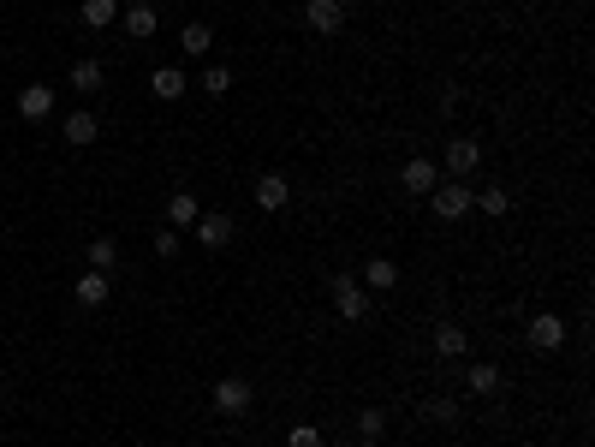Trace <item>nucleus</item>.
<instances>
[{
  "label": "nucleus",
  "mask_w": 595,
  "mask_h": 447,
  "mask_svg": "<svg viewBox=\"0 0 595 447\" xmlns=\"http://www.w3.org/2000/svg\"><path fill=\"white\" fill-rule=\"evenodd\" d=\"M78 18H84V30H108L119 18V0H84V13H78Z\"/></svg>",
  "instance_id": "nucleus-21"
},
{
  "label": "nucleus",
  "mask_w": 595,
  "mask_h": 447,
  "mask_svg": "<svg viewBox=\"0 0 595 447\" xmlns=\"http://www.w3.org/2000/svg\"><path fill=\"white\" fill-rule=\"evenodd\" d=\"M399 185H405V197H429V191L440 185V167L423 161V156H411V161H405V174H399Z\"/></svg>",
  "instance_id": "nucleus-5"
},
{
  "label": "nucleus",
  "mask_w": 595,
  "mask_h": 447,
  "mask_svg": "<svg viewBox=\"0 0 595 447\" xmlns=\"http://www.w3.org/2000/svg\"><path fill=\"white\" fill-rule=\"evenodd\" d=\"M18 114H24L30 126H42V119L54 114V90H48V84H24V90H18Z\"/></svg>",
  "instance_id": "nucleus-9"
},
{
  "label": "nucleus",
  "mask_w": 595,
  "mask_h": 447,
  "mask_svg": "<svg viewBox=\"0 0 595 447\" xmlns=\"http://www.w3.org/2000/svg\"><path fill=\"white\" fill-rule=\"evenodd\" d=\"M184 90H191V78H184L179 66H156V72H149V96L156 101H179Z\"/></svg>",
  "instance_id": "nucleus-10"
},
{
  "label": "nucleus",
  "mask_w": 595,
  "mask_h": 447,
  "mask_svg": "<svg viewBox=\"0 0 595 447\" xmlns=\"http://www.w3.org/2000/svg\"><path fill=\"white\" fill-rule=\"evenodd\" d=\"M179 48H184V54H209V48H214V30H209V24H197V18H191V24L179 30Z\"/></svg>",
  "instance_id": "nucleus-22"
},
{
  "label": "nucleus",
  "mask_w": 595,
  "mask_h": 447,
  "mask_svg": "<svg viewBox=\"0 0 595 447\" xmlns=\"http://www.w3.org/2000/svg\"><path fill=\"white\" fill-rule=\"evenodd\" d=\"M304 18H310V30H322V36H340L345 30V6H334V0H310Z\"/></svg>",
  "instance_id": "nucleus-11"
},
{
  "label": "nucleus",
  "mask_w": 595,
  "mask_h": 447,
  "mask_svg": "<svg viewBox=\"0 0 595 447\" xmlns=\"http://www.w3.org/2000/svg\"><path fill=\"white\" fill-rule=\"evenodd\" d=\"M84 262H90V269H96V274H114V262H119V245H114V239H108V233H101V239H90Z\"/></svg>",
  "instance_id": "nucleus-19"
},
{
  "label": "nucleus",
  "mask_w": 595,
  "mask_h": 447,
  "mask_svg": "<svg viewBox=\"0 0 595 447\" xmlns=\"http://www.w3.org/2000/svg\"><path fill=\"white\" fill-rule=\"evenodd\" d=\"M423 418H429V423H453V418H458V400L435 394V400H423Z\"/></svg>",
  "instance_id": "nucleus-25"
},
{
  "label": "nucleus",
  "mask_w": 595,
  "mask_h": 447,
  "mask_svg": "<svg viewBox=\"0 0 595 447\" xmlns=\"http://www.w3.org/2000/svg\"><path fill=\"white\" fill-rule=\"evenodd\" d=\"M71 299L84 304V310H101V304L114 299V281H108V274H96V269H84V274H78V287H71Z\"/></svg>",
  "instance_id": "nucleus-6"
},
{
  "label": "nucleus",
  "mask_w": 595,
  "mask_h": 447,
  "mask_svg": "<svg viewBox=\"0 0 595 447\" xmlns=\"http://www.w3.org/2000/svg\"><path fill=\"white\" fill-rule=\"evenodd\" d=\"M191 227H197V239L209 251H221V245H232V215H197L191 221Z\"/></svg>",
  "instance_id": "nucleus-12"
},
{
  "label": "nucleus",
  "mask_w": 595,
  "mask_h": 447,
  "mask_svg": "<svg viewBox=\"0 0 595 447\" xmlns=\"http://www.w3.org/2000/svg\"><path fill=\"white\" fill-rule=\"evenodd\" d=\"M382 430H387V412H357V442H382Z\"/></svg>",
  "instance_id": "nucleus-24"
},
{
  "label": "nucleus",
  "mask_w": 595,
  "mask_h": 447,
  "mask_svg": "<svg viewBox=\"0 0 595 447\" xmlns=\"http://www.w3.org/2000/svg\"><path fill=\"white\" fill-rule=\"evenodd\" d=\"M286 203H292V179H286V174H262V179H256V209L280 215Z\"/></svg>",
  "instance_id": "nucleus-8"
},
{
  "label": "nucleus",
  "mask_w": 595,
  "mask_h": 447,
  "mask_svg": "<svg viewBox=\"0 0 595 447\" xmlns=\"http://www.w3.org/2000/svg\"><path fill=\"white\" fill-rule=\"evenodd\" d=\"M334 6H357V0H334Z\"/></svg>",
  "instance_id": "nucleus-29"
},
{
  "label": "nucleus",
  "mask_w": 595,
  "mask_h": 447,
  "mask_svg": "<svg viewBox=\"0 0 595 447\" xmlns=\"http://www.w3.org/2000/svg\"><path fill=\"white\" fill-rule=\"evenodd\" d=\"M156 30H161L156 6H126V36H131V43H149Z\"/></svg>",
  "instance_id": "nucleus-15"
},
{
  "label": "nucleus",
  "mask_w": 595,
  "mask_h": 447,
  "mask_svg": "<svg viewBox=\"0 0 595 447\" xmlns=\"http://www.w3.org/2000/svg\"><path fill=\"white\" fill-rule=\"evenodd\" d=\"M530 347H536V352H560V347H566V322L553 317V310L530 317Z\"/></svg>",
  "instance_id": "nucleus-7"
},
{
  "label": "nucleus",
  "mask_w": 595,
  "mask_h": 447,
  "mask_svg": "<svg viewBox=\"0 0 595 447\" xmlns=\"http://www.w3.org/2000/svg\"><path fill=\"white\" fill-rule=\"evenodd\" d=\"M364 287H369V292H393V287H399V262H393V257H369Z\"/></svg>",
  "instance_id": "nucleus-14"
},
{
  "label": "nucleus",
  "mask_w": 595,
  "mask_h": 447,
  "mask_svg": "<svg viewBox=\"0 0 595 447\" xmlns=\"http://www.w3.org/2000/svg\"><path fill=\"white\" fill-rule=\"evenodd\" d=\"M465 388L477 394V400H488V394H500V364H470Z\"/></svg>",
  "instance_id": "nucleus-18"
},
{
  "label": "nucleus",
  "mask_w": 595,
  "mask_h": 447,
  "mask_svg": "<svg viewBox=\"0 0 595 447\" xmlns=\"http://www.w3.org/2000/svg\"><path fill=\"white\" fill-rule=\"evenodd\" d=\"M250 400H256V388L244 376H221V382H214V412H221V418H244Z\"/></svg>",
  "instance_id": "nucleus-4"
},
{
  "label": "nucleus",
  "mask_w": 595,
  "mask_h": 447,
  "mask_svg": "<svg viewBox=\"0 0 595 447\" xmlns=\"http://www.w3.org/2000/svg\"><path fill=\"white\" fill-rule=\"evenodd\" d=\"M60 131H66V144H71V149H90V144L101 138V126H96V114H90V108H84V114H71Z\"/></svg>",
  "instance_id": "nucleus-13"
},
{
  "label": "nucleus",
  "mask_w": 595,
  "mask_h": 447,
  "mask_svg": "<svg viewBox=\"0 0 595 447\" xmlns=\"http://www.w3.org/2000/svg\"><path fill=\"white\" fill-rule=\"evenodd\" d=\"M131 6H149V0H131Z\"/></svg>",
  "instance_id": "nucleus-31"
},
{
  "label": "nucleus",
  "mask_w": 595,
  "mask_h": 447,
  "mask_svg": "<svg viewBox=\"0 0 595 447\" xmlns=\"http://www.w3.org/2000/svg\"><path fill=\"white\" fill-rule=\"evenodd\" d=\"M197 215H203V209H197L191 191H173V197H167V227H191Z\"/></svg>",
  "instance_id": "nucleus-20"
},
{
  "label": "nucleus",
  "mask_w": 595,
  "mask_h": 447,
  "mask_svg": "<svg viewBox=\"0 0 595 447\" xmlns=\"http://www.w3.org/2000/svg\"><path fill=\"white\" fill-rule=\"evenodd\" d=\"M327 292H334V317L340 322H364L369 317V287L357 281V274H334Z\"/></svg>",
  "instance_id": "nucleus-2"
},
{
  "label": "nucleus",
  "mask_w": 595,
  "mask_h": 447,
  "mask_svg": "<svg viewBox=\"0 0 595 447\" xmlns=\"http://www.w3.org/2000/svg\"><path fill=\"white\" fill-rule=\"evenodd\" d=\"M477 167H482V144L458 131L453 144H447V156H440V179H470Z\"/></svg>",
  "instance_id": "nucleus-3"
},
{
  "label": "nucleus",
  "mask_w": 595,
  "mask_h": 447,
  "mask_svg": "<svg viewBox=\"0 0 595 447\" xmlns=\"http://www.w3.org/2000/svg\"><path fill=\"white\" fill-rule=\"evenodd\" d=\"M357 447H382V442H357Z\"/></svg>",
  "instance_id": "nucleus-30"
},
{
  "label": "nucleus",
  "mask_w": 595,
  "mask_h": 447,
  "mask_svg": "<svg viewBox=\"0 0 595 447\" xmlns=\"http://www.w3.org/2000/svg\"><path fill=\"white\" fill-rule=\"evenodd\" d=\"M429 209H435V221H465L470 209H477V191H470L465 179H440V185L429 191Z\"/></svg>",
  "instance_id": "nucleus-1"
},
{
  "label": "nucleus",
  "mask_w": 595,
  "mask_h": 447,
  "mask_svg": "<svg viewBox=\"0 0 595 447\" xmlns=\"http://www.w3.org/2000/svg\"><path fill=\"white\" fill-rule=\"evenodd\" d=\"M156 257H179V227H161L156 233Z\"/></svg>",
  "instance_id": "nucleus-28"
},
{
  "label": "nucleus",
  "mask_w": 595,
  "mask_h": 447,
  "mask_svg": "<svg viewBox=\"0 0 595 447\" xmlns=\"http://www.w3.org/2000/svg\"><path fill=\"white\" fill-rule=\"evenodd\" d=\"M477 209H482V215H488V221H500V215H506V209H512L506 185H488V191H482V197H477Z\"/></svg>",
  "instance_id": "nucleus-23"
},
{
  "label": "nucleus",
  "mask_w": 595,
  "mask_h": 447,
  "mask_svg": "<svg viewBox=\"0 0 595 447\" xmlns=\"http://www.w3.org/2000/svg\"><path fill=\"white\" fill-rule=\"evenodd\" d=\"M101 78H108V72H101V60H78V66L66 72V84L78 90V96H96V90H101Z\"/></svg>",
  "instance_id": "nucleus-16"
},
{
  "label": "nucleus",
  "mask_w": 595,
  "mask_h": 447,
  "mask_svg": "<svg viewBox=\"0 0 595 447\" xmlns=\"http://www.w3.org/2000/svg\"><path fill=\"white\" fill-rule=\"evenodd\" d=\"M203 90H209V96H227V90H232V72H227V66H209V72H203Z\"/></svg>",
  "instance_id": "nucleus-26"
},
{
  "label": "nucleus",
  "mask_w": 595,
  "mask_h": 447,
  "mask_svg": "<svg viewBox=\"0 0 595 447\" xmlns=\"http://www.w3.org/2000/svg\"><path fill=\"white\" fill-rule=\"evenodd\" d=\"M286 447H322V430H316V423H298V430L286 435Z\"/></svg>",
  "instance_id": "nucleus-27"
},
{
  "label": "nucleus",
  "mask_w": 595,
  "mask_h": 447,
  "mask_svg": "<svg viewBox=\"0 0 595 447\" xmlns=\"http://www.w3.org/2000/svg\"><path fill=\"white\" fill-rule=\"evenodd\" d=\"M465 347H470V334L458 328V322H440V328H435V352H440V358H465Z\"/></svg>",
  "instance_id": "nucleus-17"
}]
</instances>
